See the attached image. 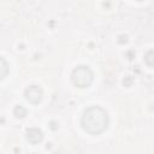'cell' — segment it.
I'll use <instances>...</instances> for the list:
<instances>
[{
    "label": "cell",
    "instance_id": "6da1fadb",
    "mask_svg": "<svg viewBox=\"0 0 154 154\" xmlns=\"http://www.w3.org/2000/svg\"><path fill=\"white\" fill-rule=\"evenodd\" d=\"M109 117L105 108L100 106L88 107L81 118V125L83 130L90 135H100L108 128Z\"/></svg>",
    "mask_w": 154,
    "mask_h": 154
},
{
    "label": "cell",
    "instance_id": "7a4b0ae2",
    "mask_svg": "<svg viewBox=\"0 0 154 154\" xmlns=\"http://www.w3.org/2000/svg\"><path fill=\"white\" fill-rule=\"evenodd\" d=\"M71 81L73 85L77 88H81V89L89 88L94 81V73L88 66L81 65L73 69L71 73Z\"/></svg>",
    "mask_w": 154,
    "mask_h": 154
},
{
    "label": "cell",
    "instance_id": "3957f363",
    "mask_svg": "<svg viewBox=\"0 0 154 154\" xmlns=\"http://www.w3.org/2000/svg\"><path fill=\"white\" fill-rule=\"evenodd\" d=\"M24 96L25 99L30 102V103H34V105H37L41 102L42 100V96H43V90L40 85L37 84H32V85H29L28 88H25L24 90Z\"/></svg>",
    "mask_w": 154,
    "mask_h": 154
},
{
    "label": "cell",
    "instance_id": "277c9868",
    "mask_svg": "<svg viewBox=\"0 0 154 154\" xmlns=\"http://www.w3.org/2000/svg\"><path fill=\"white\" fill-rule=\"evenodd\" d=\"M26 140L31 144H37L43 140V132L38 128H30L26 130Z\"/></svg>",
    "mask_w": 154,
    "mask_h": 154
},
{
    "label": "cell",
    "instance_id": "5b68a950",
    "mask_svg": "<svg viewBox=\"0 0 154 154\" xmlns=\"http://www.w3.org/2000/svg\"><path fill=\"white\" fill-rule=\"evenodd\" d=\"M7 75H8V64L2 57H0V81L4 79Z\"/></svg>",
    "mask_w": 154,
    "mask_h": 154
},
{
    "label": "cell",
    "instance_id": "8992f818",
    "mask_svg": "<svg viewBox=\"0 0 154 154\" xmlns=\"http://www.w3.org/2000/svg\"><path fill=\"white\" fill-rule=\"evenodd\" d=\"M13 113H14V116H16L17 118H24V117L26 116V109H25L23 106L18 105V106H16Z\"/></svg>",
    "mask_w": 154,
    "mask_h": 154
},
{
    "label": "cell",
    "instance_id": "52a82bcc",
    "mask_svg": "<svg viewBox=\"0 0 154 154\" xmlns=\"http://www.w3.org/2000/svg\"><path fill=\"white\" fill-rule=\"evenodd\" d=\"M137 1H142V0H137Z\"/></svg>",
    "mask_w": 154,
    "mask_h": 154
}]
</instances>
